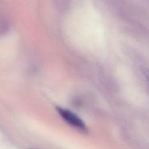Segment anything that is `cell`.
I'll list each match as a JSON object with an SVG mask.
<instances>
[{
    "mask_svg": "<svg viewBox=\"0 0 149 149\" xmlns=\"http://www.w3.org/2000/svg\"><path fill=\"white\" fill-rule=\"evenodd\" d=\"M56 110L60 116L69 125L82 131H86L87 130L83 121L69 110L59 107L56 108Z\"/></svg>",
    "mask_w": 149,
    "mask_h": 149,
    "instance_id": "1",
    "label": "cell"
}]
</instances>
